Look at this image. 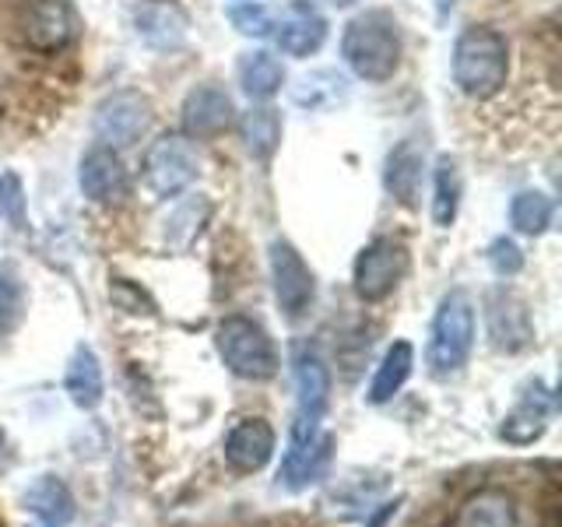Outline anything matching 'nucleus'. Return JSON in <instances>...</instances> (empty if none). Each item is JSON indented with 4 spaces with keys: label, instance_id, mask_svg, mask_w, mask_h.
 Segmentation results:
<instances>
[{
    "label": "nucleus",
    "instance_id": "1",
    "mask_svg": "<svg viewBox=\"0 0 562 527\" xmlns=\"http://www.w3.org/2000/svg\"><path fill=\"white\" fill-rule=\"evenodd\" d=\"M292 373H295V422H292V444H289L285 468H281V479L289 485H303L321 474L330 453V439L316 444V429H321V418L330 401V373L321 351L306 341H299L292 348Z\"/></svg>",
    "mask_w": 562,
    "mask_h": 527
},
{
    "label": "nucleus",
    "instance_id": "2",
    "mask_svg": "<svg viewBox=\"0 0 562 527\" xmlns=\"http://www.w3.org/2000/svg\"><path fill=\"white\" fill-rule=\"evenodd\" d=\"M509 78V43L506 35L474 25L461 32V40L453 46V85L471 99H492L503 92Z\"/></svg>",
    "mask_w": 562,
    "mask_h": 527
},
{
    "label": "nucleus",
    "instance_id": "3",
    "mask_svg": "<svg viewBox=\"0 0 562 527\" xmlns=\"http://www.w3.org/2000/svg\"><path fill=\"white\" fill-rule=\"evenodd\" d=\"M341 57L362 81L394 78L401 64V32L386 11H366L351 18L341 35Z\"/></svg>",
    "mask_w": 562,
    "mask_h": 527
},
{
    "label": "nucleus",
    "instance_id": "4",
    "mask_svg": "<svg viewBox=\"0 0 562 527\" xmlns=\"http://www.w3.org/2000/svg\"><path fill=\"white\" fill-rule=\"evenodd\" d=\"M474 348V306L468 292H450L443 295L432 330H429V366L432 373H453L461 369Z\"/></svg>",
    "mask_w": 562,
    "mask_h": 527
},
{
    "label": "nucleus",
    "instance_id": "5",
    "mask_svg": "<svg viewBox=\"0 0 562 527\" xmlns=\"http://www.w3.org/2000/svg\"><path fill=\"white\" fill-rule=\"evenodd\" d=\"M218 356L243 380H271L278 373V351L268 330L250 316H225L218 324Z\"/></svg>",
    "mask_w": 562,
    "mask_h": 527
},
{
    "label": "nucleus",
    "instance_id": "6",
    "mask_svg": "<svg viewBox=\"0 0 562 527\" xmlns=\"http://www.w3.org/2000/svg\"><path fill=\"white\" fill-rule=\"evenodd\" d=\"M18 35L35 53H60L75 43L78 14L70 0H22L18 4Z\"/></svg>",
    "mask_w": 562,
    "mask_h": 527
},
{
    "label": "nucleus",
    "instance_id": "7",
    "mask_svg": "<svg viewBox=\"0 0 562 527\" xmlns=\"http://www.w3.org/2000/svg\"><path fill=\"white\" fill-rule=\"evenodd\" d=\"M198 148L183 134H162L145 152V183L155 198H176L198 176Z\"/></svg>",
    "mask_w": 562,
    "mask_h": 527
},
{
    "label": "nucleus",
    "instance_id": "8",
    "mask_svg": "<svg viewBox=\"0 0 562 527\" xmlns=\"http://www.w3.org/2000/svg\"><path fill=\"white\" fill-rule=\"evenodd\" d=\"M151 123V105L140 92H116L110 99L99 102L95 120H92V131L99 137L102 148H131L134 141L148 131Z\"/></svg>",
    "mask_w": 562,
    "mask_h": 527
},
{
    "label": "nucleus",
    "instance_id": "9",
    "mask_svg": "<svg viewBox=\"0 0 562 527\" xmlns=\"http://www.w3.org/2000/svg\"><path fill=\"white\" fill-rule=\"evenodd\" d=\"M408 271V254H404V246L397 239H373L366 246V250L356 257V292L366 303H380L386 299L397 281Z\"/></svg>",
    "mask_w": 562,
    "mask_h": 527
},
{
    "label": "nucleus",
    "instance_id": "10",
    "mask_svg": "<svg viewBox=\"0 0 562 527\" xmlns=\"http://www.w3.org/2000/svg\"><path fill=\"white\" fill-rule=\"evenodd\" d=\"M271 278H274L278 306L285 310L289 321H299V316L313 306L316 281H313V271L306 268V260L299 257V250L285 239H278L271 246Z\"/></svg>",
    "mask_w": 562,
    "mask_h": 527
},
{
    "label": "nucleus",
    "instance_id": "11",
    "mask_svg": "<svg viewBox=\"0 0 562 527\" xmlns=\"http://www.w3.org/2000/svg\"><path fill=\"white\" fill-rule=\"evenodd\" d=\"M447 527H520V506L503 485H482L457 503Z\"/></svg>",
    "mask_w": 562,
    "mask_h": 527
},
{
    "label": "nucleus",
    "instance_id": "12",
    "mask_svg": "<svg viewBox=\"0 0 562 527\" xmlns=\"http://www.w3.org/2000/svg\"><path fill=\"white\" fill-rule=\"evenodd\" d=\"M271 32H274L281 53H289V57H310V53H316L324 46L327 22L313 4H306V0H295V4H289L274 18Z\"/></svg>",
    "mask_w": 562,
    "mask_h": 527
},
{
    "label": "nucleus",
    "instance_id": "13",
    "mask_svg": "<svg viewBox=\"0 0 562 527\" xmlns=\"http://www.w3.org/2000/svg\"><path fill=\"white\" fill-rule=\"evenodd\" d=\"M78 183L85 190V198L95 201V204H113L120 198H127V190H131L127 169H123L120 155L113 148H102V145L81 158Z\"/></svg>",
    "mask_w": 562,
    "mask_h": 527
},
{
    "label": "nucleus",
    "instance_id": "14",
    "mask_svg": "<svg viewBox=\"0 0 562 527\" xmlns=\"http://www.w3.org/2000/svg\"><path fill=\"white\" fill-rule=\"evenodd\" d=\"M233 96L222 85H198L183 99V127L190 137H215L233 123Z\"/></svg>",
    "mask_w": 562,
    "mask_h": 527
},
{
    "label": "nucleus",
    "instance_id": "15",
    "mask_svg": "<svg viewBox=\"0 0 562 527\" xmlns=\"http://www.w3.org/2000/svg\"><path fill=\"white\" fill-rule=\"evenodd\" d=\"M274 453V429L263 418H243L225 436V461L243 474H254L271 461Z\"/></svg>",
    "mask_w": 562,
    "mask_h": 527
},
{
    "label": "nucleus",
    "instance_id": "16",
    "mask_svg": "<svg viewBox=\"0 0 562 527\" xmlns=\"http://www.w3.org/2000/svg\"><path fill=\"white\" fill-rule=\"evenodd\" d=\"M137 35L155 49H180L187 43L190 18L176 0H148L134 14Z\"/></svg>",
    "mask_w": 562,
    "mask_h": 527
},
{
    "label": "nucleus",
    "instance_id": "17",
    "mask_svg": "<svg viewBox=\"0 0 562 527\" xmlns=\"http://www.w3.org/2000/svg\"><path fill=\"white\" fill-rule=\"evenodd\" d=\"M422 180H426V158H422L415 145L404 141V145L394 148L391 158H386V172H383L386 193H391L394 201H401L404 208H415L422 198Z\"/></svg>",
    "mask_w": 562,
    "mask_h": 527
},
{
    "label": "nucleus",
    "instance_id": "18",
    "mask_svg": "<svg viewBox=\"0 0 562 527\" xmlns=\"http://www.w3.org/2000/svg\"><path fill=\"white\" fill-rule=\"evenodd\" d=\"M488 334H492V345L503 351H517L531 341V321H527V310L520 299L506 292L488 299Z\"/></svg>",
    "mask_w": 562,
    "mask_h": 527
},
{
    "label": "nucleus",
    "instance_id": "19",
    "mask_svg": "<svg viewBox=\"0 0 562 527\" xmlns=\"http://www.w3.org/2000/svg\"><path fill=\"white\" fill-rule=\"evenodd\" d=\"M549 412H552V397H549V391H544V386H531V391H527V394L520 397L517 408L506 415L499 436L506 439V444H517V447L535 444V439L544 433V422H549Z\"/></svg>",
    "mask_w": 562,
    "mask_h": 527
},
{
    "label": "nucleus",
    "instance_id": "20",
    "mask_svg": "<svg viewBox=\"0 0 562 527\" xmlns=\"http://www.w3.org/2000/svg\"><path fill=\"white\" fill-rule=\"evenodd\" d=\"M412 366H415V348L408 341H394L391 348H386V356H383V362L376 369L373 383H369V401H373V404L391 401L404 386V380L412 377Z\"/></svg>",
    "mask_w": 562,
    "mask_h": 527
},
{
    "label": "nucleus",
    "instance_id": "21",
    "mask_svg": "<svg viewBox=\"0 0 562 527\" xmlns=\"http://www.w3.org/2000/svg\"><path fill=\"white\" fill-rule=\"evenodd\" d=\"M281 81H285V70L268 49H250L239 57V85L250 99H271Z\"/></svg>",
    "mask_w": 562,
    "mask_h": 527
},
{
    "label": "nucleus",
    "instance_id": "22",
    "mask_svg": "<svg viewBox=\"0 0 562 527\" xmlns=\"http://www.w3.org/2000/svg\"><path fill=\"white\" fill-rule=\"evenodd\" d=\"M64 386H67V394L78 408H95V404L102 401V366H99L92 348L81 345L75 351V359H70V366H67Z\"/></svg>",
    "mask_w": 562,
    "mask_h": 527
},
{
    "label": "nucleus",
    "instance_id": "23",
    "mask_svg": "<svg viewBox=\"0 0 562 527\" xmlns=\"http://www.w3.org/2000/svg\"><path fill=\"white\" fill-rule=\"evenodd\" d=\"M239 134L243 145L250 152L257 162H268V158L278 152L281 145V116L278 110H268V105H257V110L243 113L239 120Z\"/></svg>",
    "mask_w": 562,
    "mask_h": 527
},
{
    "label": "nucleus",
    "instance_id": "24",
    "mask_svg": "<svg viewBox=\"0 0 562 527\" xmlns=\"http://www.w3.org/2000/svg\"><path fill=\"white\" fill-rule=\"evenodd\" d=\"M25 503L32 514H40L49 527H64L70 517H75V500H70V492L60 479H35L32 489L25 492Z\"/></svg>",
    "mask_w": 562,
    "mask_h": 527
},
{
    "label": "nucleus",
    "instance_id": "25",
    "mask_svg": "<svg viewBox=\"0 0 562 527\" xmlns=\"http://www.w3.org/2000/svg\"><path fill=\"white\" fill-rule=\"evenodd\" d=\"M457 204H461V169L450 155H443L436 162V198H432V218L439 228L453 225Z\"/></svg>",
    "mask_w": 562,
    "mask_h": 527
},
{
    "label": "nucleus",
    "instance_id": "26",
    "mask_svg": "<svg viewBox=\"0 0 562 527\" xmlns=\"http://www.w3.org/2000/svg\"><path fill=\"white\" fill-rule=\"evenodd\" d=\"M552 201L544 198L541 190H524L514 198V204H509V222H514L517 233L524 236H541L544 228L552 225Z\"/></svg>",
    "mask_w": 562,
    "mask_h": 527
},
{
    "label": "nucleus",
    "instance_id": "27",
    "mask_svg": "<svg viewBox=\"0 0 562 527\" xmlns=\"http://www.w3.org/2000/svg\"><path fill=\"white\" fill-rule=\"evenodd\" d=\"M25 316V289H22V278L14 274V268H0V338L18 330Z\"/></svg>",
    "mask_w": 562,
    "mask_h": 527
},
{
    "label": "nucleus",
    "instance_id": "28",
    "mask_svg": "<svg viewBox=\"0 0 562 527\" xmlns=\"http://www.w3.org/2000/svg\"><path fill=\"white\" fill-rule=\"evenodd\" d=\"M207 215H211V204L204 198H193V201L180 204L166 222V239L176 243V246H187L193 236L201 233V225L207 222Z\"/></svg>",
    "mask_w": 562,
    "mask_h": 527
},
{
    "label": "nucleus",
    "instance_id": "29",
    "mask_svg": "<svg viewBox=\"0 0 562 527\" xmlns=\"http://www.w3.org/2000/svg\"><path fill=\"white\" fill-rule=\"evenodd\" d=\"M228 22L236 25V32L257 35V40H263V35H271V29H274V14L250 0V4H239V8L228 11Z\"/></svg>",
    "mask_w": 562,
    "mask_h": 527
},
{
    "label": "nucleus",
    "instance_id": "30",
    "mask_svg": "<svg viewBox=\"0 0 562 527\" xmlns=\"http://www.w3.org/2000/svg\"><path fill=\"white\" fill-rule=\"evenodd\" d=\"M0 215L14 228H25V190L14 172H0Z\"/></svg>",
    "mask_w": 562,
    "mask_h": 527
},
{
    "label": "nucleus",
    "instance_id": "31",
    "mask_svg": "<svg viewBox=\"0 0 562 527\" xmlns=\"http://www.w3.org/2000/svg\"><path fill=\"white\" fill-rule=\"evenodd\" d=\"M488 264L496 274H517L524 268V257H520L514 239H496L488 246Z\"/></svg>",
    "mask_w": 562,
    "mask_h": 527
},
{
    "label": "nucleus",
    "instance_id": "32",
    "mask_svg": "<svg viewBox=\"0 0 562 527\" xmlns=\"http://www.w3.org/2000/svg\"><path fill=\"white\" fill-rule=\"evenodd\" d=\"M110 295H113V303H120L127 313H151V299L140 292L137 285H131L127 278H116L113 285H110Z\"/></svg>",
    "mask_w": 562,
    "mask_h": 527
},
{
    "label": "nucleus",
    "instance_id": "33",
    "mask_svg": "<svg viewBox=\"0 0 562 527\" xmlns=\"http://www.w3.org/2000/svg\"><path fill=\"white\" fill-rule=\"evenodd\" d=\"M453 4H457V0H436V11H439V18H447Z\"/></svg>",
    "mask_w": 562,
    "mask_h": 527
},
{
    "label": "nucleus",
    "instance_id": "34",
    "mask_svg": "<svg viewBox=\"0 0 562 527\" xmlns=\"http://www.w3.org/2000/svg\"><path fill=\"white\" fill-rule=\"evenodd\" d=\"M330 4H351V0H330Z\"/></svg>",
    "mask_w": 562,
    "mask_h": 527
},
{
    "label": "nucleus",
    "instance_id": "35",
    "mask_svg": "<svg viewBox=\"0 0 562 527\" xmlns=\"http://www.w3.org/2000/svg\"><path fill=\"white\" fill-rule=\"evenodd\" d=\"M0 453H4V439H0Z\"/></svg>",
    "mask_w": 562,
    "mask_h": 527
},
{
    "label": "nucleus",
    "instance_id": "36",
    "mask_svg": "<svg viewBox=\"0 0 562 527\" xmlns=\"http://www.w3.org/2000/svg\"><path fill=\"white\" fill-rule=\"evenodd\" d=\"M0 527H4V520H0Z\"/></svg>",
    "mask_w": 562,
    "mask_h": 527
}]
</instances>
